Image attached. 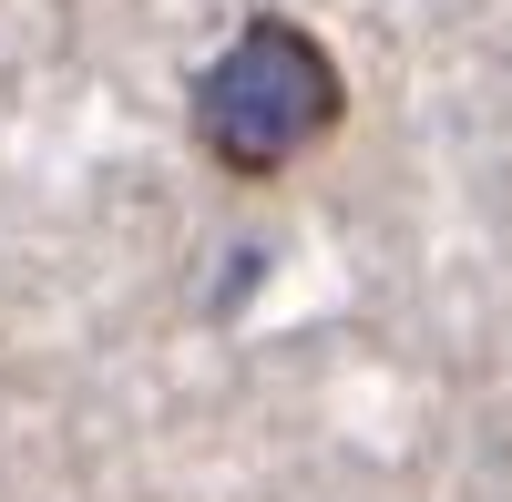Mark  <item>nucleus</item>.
I'll list each match as a JSON object with an SVG mask.
<instances>
[{
    "label": "nucleus",
    "instance_id": "f257e3e1",
    "mask_svg": "<svg viewBox=\"0 0 512 502\" xmlns=\"http://www.w3.org/2000/svg\"><path fill=\"white\" fill-rule=\"evenodd\" d=\"M349 113V82H338V52L318 31H297L287 11H256L195 82V144L226 164L236 185L287 175L297 154H318Z\"/></svg>",
    "mask_w": 512,
    "mask_h": 502
}]
</instances>
